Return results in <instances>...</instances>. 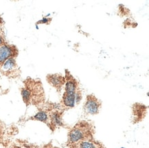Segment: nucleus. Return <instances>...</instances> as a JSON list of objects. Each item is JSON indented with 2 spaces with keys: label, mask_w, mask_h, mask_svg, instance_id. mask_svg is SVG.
Wrapping results in <instances>:
<instances>
[{
  "label": "nucleus",
  "mask_w": 149,
  "mask_h": 148,
  "mask_svg": "<svg viewBox=\"0 0 149 148\" xmlns=\"http://www.w3.org/2000/svg\"><path fill=\"white\" fill-rule=\"evenodd\" d=\"M52 123H54L55 126H61L63 125L62 119H61V117L60 114L58 113H54L51 116Z\"/></svg>",
  "instance_id": "nucleus-10"
},
{
  "label": "nucleus",
  "mask_w": 149,
  "mask_h": 148,
  "mask_svg": "<svg viewBox=\"0 0 149 148\" xmlns=\"http://www.w3.org/2000/svg\"><path fill=\"white\" fill-rule=\"evenodd\" d=\"M77 82L72 77H68L65 82V92L66 93H76L77 89Z\"/></svg>",
  "instance_id": "nucleus-7"
},
{
  "label": "nucleus",
  "mask_w": 149,
  "mask_h": 148,
  "mask_svg": "<svg viewBox=\"0 0 149 148\" xmlns=\"http://www.w3.org/2000/svg\"><path fill=\"white\" fill-rule=\"evenodd\" d=\"M15 52H16V49H15L14 47L6 44L0 45V65L1 67L6 60L13 57Z\"/></svg>",
  "instance_id": "nucleus-2"
},
{
  "label": "nucleus",
  "mask_w": 149,
  "mask_h": 148,
  "mask_svg": "<svg viewBox=\"0 0 149 148\" xmlns=\"http://www.w3.org/2000/svg\"><path fill=\"white\" fill-rule=\"evenodd\" d=\"M34 119L37 121H42V122L47 123L48 121V115L44 111H39L34 116Z\"/></svg>",
  "instance_id": "nucleus-9"
},
{
  "label": "nucleus",
  "mask_w": 149,
  "mask_h": 148,
  "mask_svg": "<svg viewBox=\"0 0 149 148\" xmlns=\"http://www.w3.org/2000/svg\"><path fill=\"white\" fill-rule=\"evenodd\" d=\"M84 131L80 128H74L69 134V139L71 143H77L84 137Z\"/></svg>",
  "instance_id": "nucleus-5"
},
{
  "label": "nucleus",
  "mask_w": 149,
  "mask_h": 148,
  "mask_svg": "<svg viewBox=\"0 0 149 148\" xmlns=\"http://www.w3.org/2000/svg\"><path fill=\"white\" fill-rule=\"evenodd\" d=\"M47 81L51 85L56 87L58 89H61L65 82V79L63 77L61 76L58 74H53V75H49L47 77Z\"/></svg>",
  "instance_id": "nucleus-3"
},
{
  "label": "nucleus",
  "mask_w": 149,
  "mask_h": 148,
  "mask_svg": "<svg viewBox=\"0 0 149 148\" xmlns=\"http://www.w3.org/2000/svg\"><path fill=\"white\" fill-rule=\"evenodd\" d=\"M76 93H66L65 92L63 97V101L64 105L69 108L74 107L76 104Z\"/></svg>",
  "instance_id": "nucleus-6"
},
{
  "label": "nucleus",
  "mask_w": 149,
  "mask_h": 148,
  "mask_svg": "<svg viewBox=\"0 0 149 148\" xmlns=\"http://www.w3.org/2000/svg\"><path fill=\"white\" fill-rule=\"evenodd\" d=\"M100 104L98 100L93 95L87 97V102L85 104V111L90 115H96L98 113Z\"/></svg>",
  "instance_id": "nucleus-1"
},
{
  "label": "nucleus",
  "mask_w": 149,
  "mask_h": 148,
  "mask_svg": "<svg viewBox=\"0 0 149 148\" xmlns=\"http://www.w3.org/2000/svg\"><path fill=\"white\" fill-rule=\"evenodd\" d=\"M17 66L14 57L8 58L1 65V71L4 73H11L17 69Z\"/></svg>",
  "instance_id": "nucleus-4"
},
{
  "label": "nucleus",
  "mask_w": 149,
  "mask_h": 148,
  "mask_svg": "<svg viewBox=\"0 0 149 148\" xmlns=\"http://www.w3.org/2000/svg\"><path fill=\"white\" fill-rule=\"evenodd\" d=\"M3 44V37L0 35V45H1Z\"/></svg>",
  "instance_id": "nucleus-12"
},
{
  "label": "nucleus",
  "mask_w": 149,
  "mask_h": 148,
  "mask_svg": "<svg viewBox=\"0 0 149 148\" xmlns=\"http://www.w3.org/2000/svg\"><path fill=\"white\" fill-rule=\"evenodd\" d=\"M81 148H96L94 144L89 141H83L80 144Z\"/></svg>",
  "instance_id": "nucleus-11"
},
{
  "label": "nucleus",
  "mask_w": 149,
  "mask_h": 148,
  "mask_svg": "<svg viewBox=\"0 0 149 148\" xmlns=\"http://www.w3.org/2000/svg\"><path fill=\"white\" fill-rule=\"evenodd\" d=\"M22 96L23 100H24L25 103L26 104H28L30 103L32 96V93L30 90H29V89L27 88L23 89L22 90Z\"/></svg>",
  "instance_id": "nucleus-8"
}]
</instances>
